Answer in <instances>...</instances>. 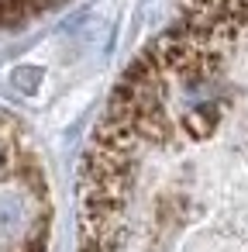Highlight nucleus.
Listing matches in <instances>:
<instances>
[{
  "mask_svg": "<svg viewBox=\"0 0 248 252\" xmlns=\"http://www.w3.org/2000/svg\"><path fill=\"white\" fill-rule=\"evenodd\" d=\"M49 180L28 131L0 114V252H45Z\"/></svg>",
  "mask_w": 248,
  "mask_h": 252,
  "instance_id": "f257e3e1",
  "label": "nucleus"
},
{
  "mask_svg": "<svg viewBox=\"0 0 248 252\" xmlns=\"http://www.w3.org/2000/svg\"><path fill=\"white\" fill-rule=\"evenodd\" d=\"M55 4H62V0H0V32L28 25V21L49 14Z\"/></svg>",
  "mask_w": 248,
  "mask_h": 252,
  "instance_id": "f03ea898",
  "label": "nucleus"
}]
</instances>
